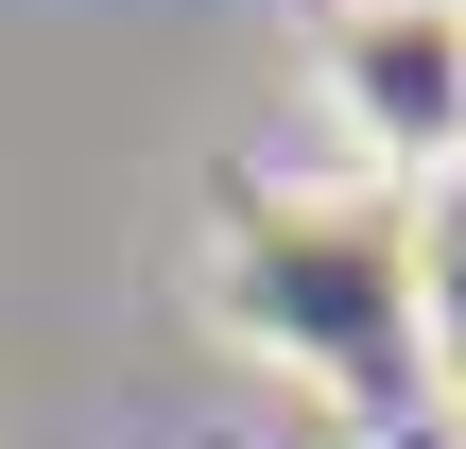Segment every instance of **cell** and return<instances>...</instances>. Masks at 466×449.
<instances>
[{
  "label": "cell",
  "instance_id": "obj_1",
  "mask_svg": "<svg viewBox=\"0 0 466 449\" xmlns=\"http://www.w3.org/2000/svg\"><path fill=\"white\" fill-rule=\"evenodd\" d=\"M329 121L380 190L466 173V0H329Z\"/></svg>",
  "mask_w": 466,
  "mask_h": 449
}]
</instances>
